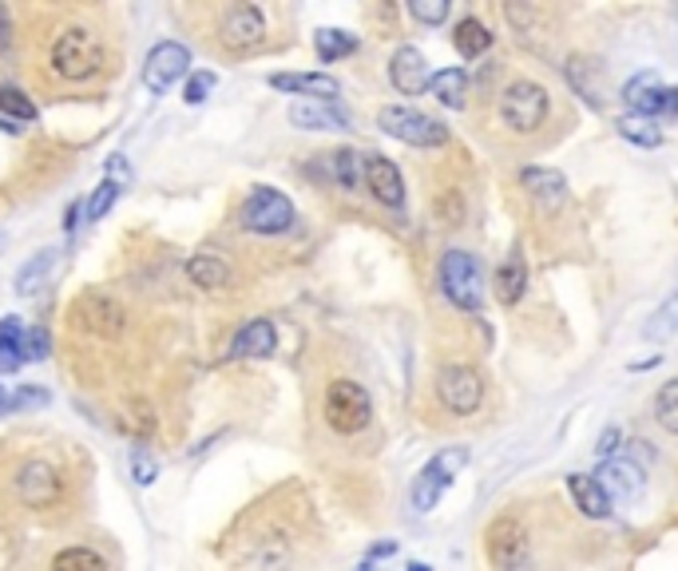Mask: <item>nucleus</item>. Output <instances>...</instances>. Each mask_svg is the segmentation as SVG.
Here are the masks:
<instances>
[{"label":"nucleus","instance_id":"obj_1","mask_svg":"<svg viewBox=\"0 0 678 571\" xmlns=\"http://www.w3.org/2000/svg\"><path fill=\"white\" fill-rule=\"evenodd\" d=\"M48 68L60 80H72V84L92 80L104 68V40L95 37L88 24H68L48 44Z\"/></svg>","mask_w":678,"mask_h":571},{"label":"nucleus","instance_id":"obj_2","mask_svg":"<svg viewBox=\"0 0 678 571\" xmlns=\"http://www.w3.org/2000/svg\"><path fill=\"white\" fill-rule=\"evenodd\" d=\"M547 112H552V95H547L544 84H536V80L527 76L508 80L496 95L500 124L512 135H536L547 124Z\"/></svg>","mask_w":678,"mask_h":571},{"label":"nucleus","instance_id":"obj_3","mask_svg":"<svg viewBox=\"0 0 678 571\" xmlns=\"http://www.w3.org/2000/svg\"><path fill=\"white\" fill-rule=\"evenodd\" d=\"M321 417L338 437H358L373 425V397L361 381L353 377H333L321 397Z\"/></svg>","mask_w":678,"mask_h":571},{"label":"nucleus","instance_id":"obj_4","mask_svg":"<svg viewBox=\"0 0 678 571\" xmlns=\"http://www.w3.org/2000/svg\"><path fill=\"white\" fill-rule=\"evenodd\" d=\"M436 278H441L444 298L456 310H464V314H481L484 310V290H489V282H484V267L476 262V255H469V250H444Z\"/></svg>","mask_w":678,"mask_h":571},{"label":"nucleus","instance_id":"obj_5","mask_svg":"<svg viewBox=\"0 0 678 571\" xmlns=\"http://www.w3.org/2000/svg\"><path fill=\"white\" fill-rule=\"evenodd\" d=\"M436 405L452 417H476L484 409V373L469 362H449L433 381Z\"/></svg>","mask_w":678,"mask_h":571},{"label":"nucleus","instance_id":"obj_6","mask_svg":"<svg viewBox=\"0 0 678 571\" xmlns=\"http://www.w3.org/2000/svg\"><path fill=\"white\" fill-rule=\"evenodd\" d=\"M527 552H532V532L520 512H500L484 528V560L492 571H524Z\"/></svg>","mask_w":678,"mask_h":571},{"label":"nucleus","instance_id":"obj_7","mask_svg":"<svg viewBox=\"0 0 678 571\" xmlns=\"http://www.w3.org/2000/svg\"><path fill=\"white\" fill-rule=\"evenodd\" d=\"M464 465H469V448L464 445H449L424 460L413 488H409V500H413L417 512H433V508L441 505V496L456 485V476L464 473Z\"/></svg>","mask_w":678,"mask_h":571},{"label":"nucleus","instance_id":"obj_8","mask_svg":"<svg viewBox=\"0 0 678 571\" xmlns=\"http://www.w3.org/2000/svg\"><path fill=\"white\" fill-rule=\"evenodd\" d=\"M377 127L393 139L409 143V147H424V152H433V147H444L452 139L449 127L429 112H417V107H405V104H389L377 112Z\"/></svg>","mask_w":678,"mask_h":571},{"label":"nucleus","instance_id":"obj_9","mask_svg":"<svg viewBox=\"0 0 678 571\" xmlns=\"http://www.w3.org/2000/svg\"><path fill=\"white\" fill-rule=\"evenodd\" d=\"M619 100L627 104L631 115H647V120H678V87L662 84L659 72H635L627 84H623Z\"/></svg>","mask_w":678,"mask_h":571},{"label":"nucleus","instance_id":"obj_10","mask_svg":"<svg viewBox=\"0 0 678 571\" xmlns=\"http://www.w3.org/2000/svg\"><path fill=\"white\" fill-rule=\"evenodd\" d=\"M243 227L250 235H266V238L286 235L294 227V203L286 199L282 190L255 187L243 203Z\"/></svg>","mask_w":678,"mask_h":571},{"label":"nucleus","instance_id":"obj_11","mask_svg":"<svg viewBox=\"0 0 678 571\" xmlns=\"http://www.w3.org/2000/svg\"><path fill=\"white\" fill-rule=\"evenodd\" d=\"M218 40L230 52H250L266 40V17L258 4H226L218 17Z\"/></svg>","mask_w":678,"mask_h":571},{"label":"nucleus","instance_id":"obj_12","mask_svg":"<svg viewBox=\"0 0 678 571\" xmlns=\"http://www.w3.org/2000/svg\"><path fill=\"white\" fill-rule=\"evenodd\" d=\"M183 76H191V52L179 40H160V44L147 52V64H143V84L160 95L171 84H179Z\"/></svg>","mask_w":678,"mask_h":571},{"label":"nucleus","instance_id":"obj_13","mask_svg":"<svg viewBox=\"0 0 678 571\" xmlns=\"http://www.w3.org/2000/svg\"><path fill=\"white\" fill-rule=\"evenodd\" d=\"M12 488H17L20 505L29 508H52L64 496V480H60V468L48 465V460H29V465H20L17 480H12Z\"/></svg>","mask_w":678,"mask_h":571},{"label":"nucleus","instance_id":"obj_14","mask_svg":"<svg viewBox=\"0 0 678 571\" xmlns=\"http://www.w3.org/2000/svg\"><path fill=\"white\" fill-rule=\"evenodd\" d=\"M361 183H366V190L381 207H393V210L405 207V179L397 172V163L386 159V155L377 152L361 155Z\"/></svg>","mask_w":678,"mask_h":571},{"label":"nucleus","instance_id":"obj_15","mask_svg":"<svg viewBox=\"0 0 678 571\" xmlns=\"http://www.w3.org/2000/svg\"><path fill=\"white\" fill-rule=\"evenodd\" d=\"M429 80H433V72H429V60H424L421 48L401 44L389 56V84L401 95H424L429 92Z\"/></svg>","mask_w":678,"mask_h":571},{"label":"nucleus","instance_id":"obj_16","mask_svg":"<svg viewBox=\"0 0 678 571\" xmlns=\"http://www.w3.org/2000/svg\"><path fill=\"white\" fill-rule=\"evenodd\" d=\"M75 322L92 333L115 338V333H123V325H127V314H123V305L115 302V298L92 290V294H84L80 302H75Z\"/></svg>","mask_w":678,"mask_h":571},{"label":"nucleus","instance_id":"obj_17","mask_svg":"<svg viewBox=\"0 0 678 571\" xmlns=\"http://www.w3.org/2000/svg\"><path fill=\"white\" fill-rule=\"evenodd\" d=\"M595 480H599L603 492L612 496V500H639L643 488H647V476H643V468L635 465L631 457L603 460L599 473H595Z\"/></svg>","mask_w":678,"mask_h":571},{"label":"nucleus","instance_id":"obj_18","mask_svg":"<svg viewBox=\"0 0 678 571\" xmlns=\"http://www.w3.org/2000/svg\"><path fill=\"white\" fill-rule=\"evenodd\" d=\"M270 87L290 95H306L314 104H333L341 95V84L330 76V72H274Z\"/></svg>","mask_w":678,"mask_h":571},{"label":"nucleus","instance_id":"obj_19","mask_svg":"<svg viewBox=\"0 0 678 571\" xmlns=\"http://www.w3.org/2000/svg\"><path fill=\"white\" fill-rule=\"evenodd\" d=\"M520 187L544 210H559L567 203V179L556 167H520Z\"/></svg>","mask_w":678,"mask_h":571},{"label":"nucleus","instance_id":"obj_20","mask_svg":"<svg viewBox=\"0 0 678 571\" xmlns=\"http://www.w3.org/2000/svg\"><path fill=\"white\" fill-rule=\"evenodd\" d=\"M492 294H496L500 305H520V298L527 294V258L524 250H508L500 258L496 274H492Z\"/></svg>","mask_w":678,"mask_h":571},{"label":"nucleus","instance_id":"obj_21","mask_svg":"<svg viewBox=\"0 0 678 571\" xmlns=\"http://www.w3.org/2000/svg\"><path fill=\"white\" fill-rule=\"evenodd\" d=\"M290 124L301 132H346L349 115L338 104H314V100H298L290 107Z\"/></svg>","mask_w":678,"mask_h":571},{"label":"nucleus","instance_id":"obj_22","mask_svg":"<svg viewBox=\"0 0 678 571\" xmlns=\"http://www.w3.org/2000/svg\"><path fill=\"white\" fill-rule=\"evenodd\" d=\"M278 350V330L274 322L266 318H255V322H246L243 330L235 333V342H230V357L243 362V357H270Z\"/></svg>","mask_w":678,"mask_h":571},{"label":"nucleus","instance_id":"obj_23","mask_svg":"<svg viewBox=\"0 0 678 571\" xmlns=\"http://www.w3.org/2000/svg\"><path fill=\"white\" fill-rule=\"evenodd\" d=\"M564 72H567V84L575 87V95H584L587 104L599 112L603 107V95H607V84H603V64L599 60H592V56H572L564 64Z\"/></svg>","mask_w":678,"mask_h":571},{"label":"nucleus","instance_id":"obj_24","mask_svg":"<svg viewBox=\"0 0 678 571\" xmlns=\"http://www.w3.org/2000/svg\"><path fill=\"white\" fill-rule=\"evenodd\" d=\"M567 492H572L575 508H579L587 520H607V516H612V496L603 492V485L595 476L572 473L567 476Z\"/></svg>","mask_w":678,"mask_h":571},{"label":"nucleus","instance_id":"obj_25","mask_svg":"<svg viewBox=\"0 0 678 571\" xmlns=\"http://www.w3.org/2000/svg\"><path fill=\"white\" fill-rule=\"evenodd\" d=\"M429 95H436V104L461 112L472 95L469 72H464V68H441V72H433V80H429Z\"/></svg>","mask_w":678,"mask_h":571},{"label":"nucleus","instance_id":"obj_26","mask_svg":"<svg viewBox=\"0 0 678 571\" xmlns=\"http://www.w3.org/2000/svg\"><path fill=\"white\" fill-rule=\"evenodd\" d=\"M452 48H456L464 60H481L492 48V29L476 17H461L452 24Z\"/></svg>","mask_w":678,"mask_h":571},{"label":"nucleus","instance_id":"obj_27","mask_svg":"<svg viewBox=\"0 0 678 571\" xmlns=\"http://www.w3.org/2000/svg\"><path fill=\"white\" fill-rule=\"evenodd\" d=\"M326 159V172H330V183L341 190H361V155L353 147H338V152L321 155Z\"/></svg>","mask_w":678,"mask_h":571},{"label":"nucleus","instance_id":"obj_28","mask_svg":"<svg viewBox=\"0 0 678 571\" xmlns=\"http://www.w3.org/2000/svg\"><path fill=\"white\" fill-rule=\"evenodd\" d=\"M314 48H318V60L321 64H338V60L353 56L361 48V40L346 29H318L314 32Z\"/></svg>","mask_w":678,"mask_h":571},{"label":"nucleus","instance_id":"obj_29","mask_svg":"<svg viewBox=\"0 0 678 571\" xmlns=\"http://www.w3.org/2000/svg\"><path fill=\"white\" fill-rule=\"evenodd\" d=\"M615 132L627 143H635V147H659L662 143V127L655 120H647V115H631V112L615 115Z\"/></svg>","mask_w":678,"mask_h":571},{"label":"nucleus","instance_id":"obj_30","mask_svg":"<svg viewBox=\"0 0 678 571\" xmlns=\"http://www.w3.org/2000/svg\"><path fill=\"white\" fill-rule=\"evenodd\" d=\"M187 274L195 286H203V290H223L226 282H230V267H226L218 255H195L187 262Z\"/></svg>","mask_w":678,"mask_h":571},{"label":"nucleus","instance_id":"obj_31","mask_svg":"<svg viewBox=\"0 0 678 571\" xmlns=\"http://www.w3.org/2000/svg\"><path fill=\"white\" fill-rule=\"evenodd\" d=\"M52 267H56V250H40V255H32L24 267L17 270V294H37L40 286L48 282V274H52Z\"/></svg>","mask_w":678,"mask_h":571},{"label":"nucleus","instance_id":"obj_32","mask_svg":"<svg viewBox=\"0 0 678 571\" xmlns=\"http://www.w3.org/2000/svg\"><path fill=\"white\" fill-rule=\"evenodd\" d=\"M20 338H24V330H20L12 318H0V377H4V373H17L20 365H24Z\"/></svg>","mask_w":678,"mask_h":571},{"label":"nucleus","instance_id":"obj_33","mask_svg":"<svg viewBox=\"0 0 678 571\" xmlns=\"http://www.w3.org/2000/svg\"><path fill=\"white\" fill-rule=\"evenodd\" d=\"M52 571H107V560L95 548H64L52 560Z\"/></svg>","mask_w":678,"mask_h":571},{"label":"nucleus","instance_id":"obj_34","mask_svg":"<svg viewBox=\"0 0 678 571\" xmlns=\"http://www.w3.org/2000/svg\"><path fill=\"white\" fill-rule=\"evenodd\" d=\"M643 333H647L650 342H662V338L678 333V290L659 305V310H655V314H650V322H647V330H643Z\"/></svg>","mask_w":678,"mask_h":571},{"label":"nucleus","instance_id":"obj_35","mask_svg":"<svg viewBox=\"0 0 678 571\" xmlns=\"http://www.w3.org/2000/svg\"><path fill=\"white\" fill-rule=\"evenodd\" d=\"M0 112L9 115V124L17 120V124H32L37 120V107H32V100L20 87H12V84H4L0 87Z\"/></svg>","mask_w":678,"mask_h":571},{"label":"nucleus","instance_id":"obj_36","mask_svg":"<svg viewBox=\"0 0 678 571\" xmlns=\"http://www.w3.org/2000/svg\"><path fill=\"white\" fill-rule=\"evenodd\" d=\"M655 421H659L667 433L678 437V377L667 381L659 393H655Z\"/></svg>","mask_w":678,"mask_h":571},{"label":"nucleus","instance_id":"obj_37","mask_svg":"<svg viewBox=\"0 0 678 571\" xmlns=\"http://www.w3.org/2000/svg\"><path fill=\"white\" fill-rule=\"evenodd\" d=\"M115 199H120V183H112V179H104L100 187L92 190V199L84 203V215H88V222H100L107 215V210L115 207Z\"/></svg>","mask_w":678,"mask_h":571},{"label":"nucleus","instance_id":"obj_38","mask_svg":"<svg viewBox=\"0 0 678 571\" xmlns=\"http://www.w3.org/2000/svg\"><path fill=\"white\" fill-rule=\"evenodd\" d=\"M409 12H413V20H421V24H444V20L452 17L449 0H413Z\"/></svg>","mask_w":678,"mask_h":571},{"label":"nucleus","instance_id":"obj_39","mask_svg":"<svg viewBox=\"0 0 678 571\" xmlns=\"http://www.w3.org/2000/svg\"><path fill=\"white\" fill-rule=\"evenodd\" d=\"M48 350H52V338H48V330H40V325L24 330V338H20V353H24L29 362H44Z\"/></svg>","mask_w":678,"mask_h":571},{"label":"nucleus","instance_id":"obj_40","mask_svg":"<svg viewBox=\"0 0 678 571\" xmlns=\"http://www.w3.org/2000/svg\"><path fill=\"white\" fill-rule=\"evenodd\" d=\"M127 465H132V476L135 485H155V476H160V465H155V457H151L147 448H132V457H127Z\"/></svg>","mask_w":678,"mask_h":571},{"label":"nucleus","instance_id":"obj_41","mask_svg":"<svg viewBox=\"0 0 678 571\" xmlns=\"http://www.w3.org/2000/svg\"><path fill=\"white\" fill-rule=\"evenodd\" d=\"M215 84H218L215 72H191V76H187V87H183V100H187V104H203Z\"/></svg>","mask_w":678,"mask_h":571},{"label":"nucleus","instance_id":"obj_42","mask_svg":"<svg viewBox=\"0 0 678 571\" xmlns=\"http://www.w3.org/2000/svg\"><path fill=\"white\" fill-rule=\"evenodd\" d=\"M40 405H48V393L44 390H17L12 393V409H40Z\"/></svg>","mask_w":678,"mask_h":571},{"label":"nucleus","instance_id":"obj_43","mask_svg":"<svg viewBox=\"0 0 678 571\" xmlns=\"http://www.w3.org/2000/svg\"><path fill=\"white\" fill-rule=\"evenodd\" d=\"M619 440H623V433L619 428H603V437H599V445H595V453H599L603 460H612V457H619Z\"/></svg>","mask_w":678,"mask_h":571},{"label":"nucleus","instance_id":"obj_44","mask_svg":"<svg viewBox=\"0 0 678 571\" xmlns=\"http://www.w3.org/2000/svg\"><path fill=\"white\" fill-rule=\"evenodd\" d=\"M12 44V20H9V9L0 4V52Z\"/></svg>","mask_w":678,"mask_h":571},{"label":"nucleus","instance_id":"obj_45","mask_svg":"<svg viewBox=\"0 0 678 571\" xmlns=\"http://www.w3.org/2000/svg\"><path fill=\"white\" fill-rule=\"evenodd\" d=\"M107 179H112V183H127V179H132V172H127V163H123L120 159V155H115V159L112 163H107Z\"/></svg>","mask_w":678,"mask_h":571},{"label":"nucleus","instance_id":"obj_46","mask_svg":"<svg viewBox=\"0 0 678 571\" xmlns=\"http://www.w3.org/2000/svg\"><path fill=\"white\" fill-rule=\"evenodd\" d=\"M0 413H12V393L0 385Z\"/></svg>","mask_w":678,"mask_h":571},{"label":"nucleus","instance_id":"obj_47","mask_svg":"<svg viewBox=\"0 0 678 571\" xmlns=\"http://www.w3.org/2000/svg\"><path fill=\"white\" fill-rule=\"evenodd\" d=\"M409 571H433V568H429V563H421V560H413V563H409Z\"/></svg>","mask_w":678,"mask_h":571},{"label":"nucleus","instance_id":"obj_48","mask_svg":"<svg viewBox=\"0 0 678 571\" xmlns=\"http://www.w3.org/2000/svg\"><path fill=\"white\" fill-rule=\"evenodd\" d=\"M0 247H4V235H0Z\"/></svg>","mask_w":678,"mask_h":571}]
</instances>
